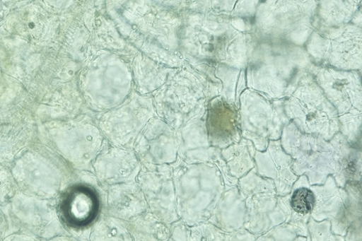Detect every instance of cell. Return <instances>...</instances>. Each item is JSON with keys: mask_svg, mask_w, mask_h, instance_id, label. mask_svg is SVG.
Segmentation results:
<instances>
[{"mask_svg": "<svg viewBox=\"0 0 362 241\" xmlns=\"http://www.w3.org/2000/svg\"><path fill=\"white\" fill-rule=\"evenodd\" d=\"M313 64L304 46L255 42L246 67L247 83L270 99L286 98Z\"/></svg>", "mask_w": 362, "mask_h": 241, "instance_id": "cell-1", "label": "cell"}, {"mask_svg": "<svg viewBox=\"0 0 362 241\" xmlns=\"http://www.w3.org/2000/svg\"><path fill=\"white\" fill-rule=\"evenodd\" d=\"M318 0H262L250 20L255 42L304 46L315 28Z\"/></svg>", "mask_w": 362, "mask_h": 241, "instance_id": "cell-2", "label": "cell"}, {"mask_svg": "<svg viewBox=\"0 0 362 241\" xmlns=\"http://www.w3.org/2000/svg\"><path fill=\"white\" fill-rule=\"evenodd\" d=\"M313 64L361 71V27L351 23L339 27L317 26L304 45Z\"/></svg>", "mask_w": 362, "mask_h": 241, "instance_id": "cell-3", "label": "cell"}, {"mask_svg": "<svg viewBox=\"0 0 362 241\" xmlns=\"http://www.w3.org/2000/svg\"><path fill=\"white\" fill-rule=\"evenodd\" d=\"M286 98L284 106L286 114L297 129L322 135H329L339 129L337 110L310 73L300 79Z\"/></svg>", "mask_w": 362, "mask_h": 241, "instance_id": "cell-4", "label": "cell"}, {"mask_svg": "<svg viewBox=\"0 0 362 241\" xmlns=\"http://www.w3.org/2000/svg\"><path fill=\"white\" fill-rule=\"evenodd\" d=\"M361 72L315 64L310 69V73L337 110L340 125L346 131H354L361 124Z\"/></svg>", "mask_w": 362, "mask_h": 241, "instance_id": "cell-5", "label": "cell"}, {"mask_svg": "<svg viewBox=\"0 0 362 241\" xmlns=\"http://www.w3.org/2000/svg\"><path fill=\"white\" fill-rule=\"evenodd\" d=\"M253 89L247 90L240 98V116L247 130L262 133L279 131L287 122L284 107L272 102Z\"/></svg>", "mask_w": 362, "mask_h": 241, "instance_id": "cell-6", "label": "cell"}, {"mask_svg": "<svg viewBox=\"0 0 362 241\" xmlns=\"http://www.w3.org/2000/svg\"><path fill=\"white\" fill-rule=\"evenodd\" d=\"M99 209L98 194L93 189L85 186L69 189L60 204V212L64 221L75 228L92 223L98 217Z\"/></svg>", "mask_w": 362, "mask_h": 241, "instance_id": "cell-7", "label": "cell"}, {"mask_svg": "<svg viewBox=\"0 0 362 241\" xmlns=\"http://www.w3.org/2000/svg\"><path fill=\"white\" fill-rule=\"evenodd\" d=\"M361 0H318L315 28L339 27L351 23L361 10Z\"/></svg>", "mask_w": 362, "mask_h": 241, "instance_id": "cell-8", "label": "cell"}, {"mask_svg": "<svg viewBox=\"0 0 362 241\" xmlns=\"http://www.w3.org/2000/svg\"><path fill=\"white\" fill-rule=\"evenodd\" d=\"M314 194L303 188L296 190L291 199V205L296 213L306 215L311 212L315 204Z\"/></svg>", "mask_w": 362, "mask_h": 241, "instance_id": "cell-9", "label": "cell"}, {"mask_svg": "<svg viewBox=\"0 0 362 241\" xmlns=\"http://www.w3.org/2000/svg\"><path fill=\"white\" fill-rule=\"evenodd\" d=\"M262 0H238L231 16L250 20Z\"/></svg>", "mask_w": 362, "mask_h": 241, "instance_id": "cell-10", "label": "cell"}]
</instances>
